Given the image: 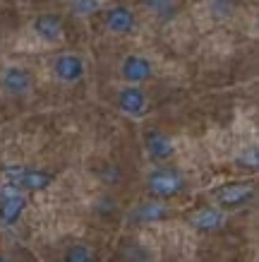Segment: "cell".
Segmentation results:
<instances>
[{
  "label": "cell",
  "instance_id": "5bb4252c",
  "mask_svg": "<svg viewBox=\"0 0 259 262\" xmlns=\"http://www.w3.org/2000/svg\"><path fill=\"white\" fill-rule=\"evenodd\" d=\"M142 5L149 10L154 17H158L161 22H168L178 12V3L175 0H142Z\"/></svg>",
  "mask_w": 259,
  "mask_h": 262
},
{
  "label": "cell",
  "instance_id": "8992f818",
  "mask_svg": "<svg viewBox=\"0 0 259 262\" xmlns=\"http://www.w3.org/2000/svg\"><path fill=\"white\" fill-rule=\"evenodd\" d=\"M254 198V185L252 183H226L214 190V200L221 209H238L245 207Z\"/></svg>",
  "mask_w": 259,
  "mask_h": 262
},
{
  "label": "cell",
  "instance_id": "9c48e42d",
  "mask_svg": "<svg viewBox=\"0 0 259 262\" xmlns=\"http://www.w3.org/2000/svg\"><path fill=\"white\" fill-rule=\"evenodd\" d=\"M32 32L39 36L43 43H60L65 39V22L55 12H41L34 17Z\"/></svg>",
  "mask_w": 259,
  "mask_h": 262
},
{
  "label": "cell",
  "instance_id": "8fae6325",
  "mask_svg": "<svg viewBox=\"0 0 259 262\" xmlns=\"http://www.w3.org/2000/svg\"><path fill=\"white\" fill-rule=\"evenodd\" d=\"M144 149L149 154V159L163 164V161H171L173 154H175V144H173L171 135H166L161 130H149L144 135Z\"/></svg>",
  "mask_w": 259,
  "mask_h": 262
},
{
  "label": "cell",
  "instance_id": "9a60e30c",
  "mask_svg": "<svg viewBox=\"0 0 259 262\" xmlns=\"http://www.w3.org/2000/svg\"><path fill=\"white\" fill-rule=\"evenodd\" d=\"M96 255L86 243H75L63 253V262H94Z\"/></svg>",
  "mask_w": 259,
  "mask_h": 262
},
{
  "label": "cell",
  "instance_id": "5b68a950",
  "mask_svg": "<svg viewBox=\"0 0 259 262\" xmlns=\"http://www.w3.org/2000/svg\"><path fill=\"white\" fill-rule=\"evenodd\" d=\"M120 77L125 84H147L154 77V63L142 53H127L120 63Z\"/></svg>",
  "mask_w": 259,
  "mask_h": 262
},
{
  "label": "cell",
  "instance_id": "2e32d148",
  "mask_svg": "<svg viewBox=\"0 0 259 262\" xmlns=\"http://www.w3.org/2000/svg\"><path fill=\"white\" fill-rule=\"evenodd\" d=\"M101 8L99 0H72V12L75 15H94Z\"/></svg>",
  "mask_w": 259,
  "mask_h": 262
},
{
  "label": "cell",
  "instance_id": "7c38bea8",
  "mask_svg": "<svg viewBox=\"0 0 259 262\" xmlns=\"http://www.w3.org/2000/svg\"><path fill=\"white\" fill-rule=\"evenodd\" d=\"M223 224H226V212L221 207H202L190 214V226L202 233H214L223 229Z\"/></svg>",
  "mask_w": 259,
  "mask_h": 262
},
{
  "label": "cell",
  "instance_id": "e0dca14e",
  "mask_svg": "<svg viewBox=\"0 0 259 262\" xmlns=\"http://www.w3.org/2000/svg\"><path fill=\"white\" fill-rule=\"evenodd\" d=\"M0 262H10L8 257H5V255H0Z\"/></svg>",
  "mask_w": 259,
  "mask_h": 262
},
{
  "label": "cell",
  "instance_id": "277c9868",
  "mask_svg": "<svg viewBox=\"0 0 259 262\" xmlns=\"http://www.w3.org/2000/svg\"><path fill=\"white\" fill-rule=\"evenodd\" d=\"M27 209V195L22 192V188L3 183L0 188V224L3 226H12L19 222V216Z\"/></svg>",
  "mask_w": 259,
  "mask_h": 262
},
{
  "label": "cell",
  "instance_id": "30bf717a",
  "mask_svg": "<svg viewBox=\"0 0 259 262\" xmlns=\"http://www.w3.org/2000/svg\"><path fill=\"white\" fill-rule=\"evenodd\" d=\"M103 22H106V29L110 34H115V36H127V34H132L137 29V17H134L132 8H127V5L108 8Z\"/></svg>",
  "mask_w": 259,
  "mask_h": 262
},
{
  "label": "cell",
  "instance_id": "ba28073f",
  "mask_svg": "<svg viewBox=\"0 0 259 262\" xmlns=\"http://www.w3.org/2000/svg\"><path fill=\"white\" fill-rule=\"evenodd\" d=\"M118 108L130 118H142L147 108H149V99H147V92L142 89V84H125V87L118 92Z\"/></svg>",
  "mask_w": 259,
  "mask_h": 262
},
{
  "label": "cell",
  "instance_id": "6da1fadb",
  "mask_svg": "<svg viewBox=\"0 0 259 262\" xmlns=\"http://www.w3.org/2000/svg\"><path fill=\"white\" fill-rule=\"evenodd\" d=\"M147 188L154 200H173L185 190V178L175 168L158 166L147 178Z\"/></svg>",
  "mask_w": 259,
  "mask_h": 262
},
{
  "label": "cell",
  "instance_id": "3957f363",
  "mask_svg": "<svg viewBox=\"0 0 259 262\" xmlns=\"http://www.w3.org/2000/svg\"><path fill=\"white\" fill-rule=\"evenodd\" d=\"M51 70H53V77L60 82V84H77V82L84 80L86 63L79 53L65 51V53H58V56L53 58Z\"/></svg>",
  "mask_w": 259,
  "mask_h": 262
},
{
  "label": "cell",
  "instance_id": "4fadbf2b",
  "mask_svg": "<svg viewBox=\"0 0 259 262\" xmlns=\"http://www.w3.org/2000/svg\"><path fill=\"white\" fill-rule=\"evenodd\" d=\"M171 216V207L161 202V200H154V202H142L130 212V222L132 224H156L163 222Z\"/></svg>",
  "mask_w": 259,
  "mask_h": 262
},
{
  "label": "cell",
  "instance_id": "52a82bcc",
  "mask_svg": "<svg viewBox=\"0 0 259 262\" xmlns=\"http://www.w3.org/2000/svg\"><path fill=\"white\" fill-rule=\"evenodd\" d=\"M34 87V75L24 65H8L0 72V89L10 96H24Z\"/></svg>",
  "mask_w": 259,
  "mask_h": 262
},
{
  "label": "cell",
  "instance_id": "7a4b0ae2",
  "mask_svg": "<svg viewBox=\"0 0 259 262\" xmlns=\"http://www.w3.org/2000/svg\"><path fill=\"white\" fill-rule=\"evenodd\" d=\"M3 183L17 185L22 190H32V192H41L48 190L55 183V178L46 171H34V168H22V166H8L3 168Z\"/></svg>",
  "mask_w": 259,
  "mask_h": 262
}]
</instances>
